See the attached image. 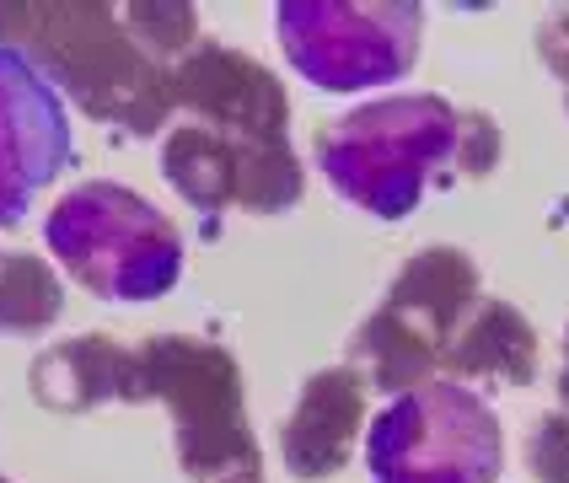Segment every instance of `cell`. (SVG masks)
I'll return each mask as SVG.
<instances>
[{"label":"cell","instance_id":"obj_8","mask_svg":"<svg viewBox=\"0 0 569 483\" xmlns=\"http://www.w3.org/2000/svg\"><path fill=\"white\" fill-rule=\"evenodd\" d=\"M167 178L189 204L221 210V204H253V210H280L296 204L301 178L296 161L274 140L253 134H210V129H178L167 145Z\"/></svg>","mask_w":569,"mask_h":483},{"label":"cell","instance_id":"obj_5","mask_svg":"<svg viewBox=\"0 0 569 483\" xmlns=\"http://www.w3.org/2000/svg\"><path fill=\"white\" fill-rule=\"evenodd\" d=\"M473 263L462 253H436L413 258L392 295L381 301V312L355 339V354L371 360V376L381 386H403L409 376L430 371L441 350L457 339V322L473 301Z\"/></svg>","mask_w":569,"mask_h":483},{"label":"cell","instance_id":"obj_2","mask_svg":"<svg viewBox=\"0 0 569 483\" xmlns=\"http://www.w3.org/2000/svg\"><path fill=\"white\" fill-rule=\"evenodd\" d=\"M49 253L102 301H157L178 285V225L119 183H81L43 225Z\"/></svg>","mask_w":569,"mask_h":483},{"label":"cell","instance_id":"obj_6","mask_svg":"<svg viewBox=\"0 0 569 483\" xmlns=\"http://www.w3.org/2000/svg\"><path fill=\"white\" fill-rule=\"evenodd\" d=\"M140 392L146 382H157L161 392H178L167 398L178 430H183V467L189 473H231V467H248L253 473V446H248V419H242V386L231 376L221 350H204V344H151L140 360Z\"/></svg>","mask_w":569,"mask_h":483},{"label":"cell","instance_id":"obj_10","mask_svg":"<svg viewBox=\"0 0 569 483\" xmlns=\"http://www.w3.org/2000/svg\"><path fill=\"white\" fill-rule=\"evenodd\" d=\"M183 92H189V102L210 108L226 124V134L242 129V134H253V140H274V145H280L284 102H280V92H274V81H269L258 64L237 60V54H226V49H204V54L189 64V76H183Z\"/></svg>","mask_w":569,"mask_h":483},{"label":"cell","instance_id":"obj_12","mask_svg":"<svg viewBox=\"0 0 569 483\" xmlns=\"http://www.w3.org/2000/svg\"><path fill=\"white\" fill-rule=\"evenodd\" d=\"M60 312L54 280L32 258H0V328H43Z\"/></svg>","mask_w":569,"mask_h":483},{"label":"cell","instance_id":"obj_15","mask_svg":"<svg viewBox=\"0 0 569 483\" xmlns=\"http://www.w3.org/2000/svg\"><path fill=\"white\" fill-rule=\"evenodd\" d=\"M565 398H569V371H565Z\"/></svg>","mask_w":569,"mask_h":483},{"label":"cell","instance_id":"obj_11","mask_svg":"<svg viewBox=\"0 0 569 483\" xmlns=\"http://www.w3.org/2000/svg\"><path fill=\"white\" fill-rule=\"evenodd\" d=\"M451 365L500 376V382H527L532 376V333L510 306H483L468 333L451 339Z\"/></svg>","mask_w":569,"mask_h":483},{"label":"cell","instance_id":"obj_1","mask_svg":"<svg viewBox=\"0 0 569 483\" xmlns=\"http://www.w3.org/2000/svg\"><path fill=\"white\" fill-rule=\"evenodd\" d=\"M495 151V129L430 92L366 102L317 134V167L328 183L377 221H403L446 178L489 172Z\"/></svg>","mask_w":569,"mask_h":483},{"label":"cell","instance_id":"obj_7","mask_svg":"<svg viewBox=\"0 0 569 483\" xmlns=\"http://www.w3.org/2000/svg\"><path fill=\"white\" fill-rule=\"evenodd\" d=\"M70 161V119L54 81L0 43V225L22 221L28 204Z\"/></svg>","mask_w":569,"mask_h":483},{"label":"cell","instance_id":"obj_13","mask_svg":"<svg viewBox=\"0 0 569 483\" xmlns=\"http://www.w3.org/2000/svg\"><path fill=\"white\" fill-rule=\"evenodd\" d=\"M532 467L548 483H569V419H548L532 441Z\"/></svg>","mask_w":569,"mask_h":483},{"label":"cell","instance_id":"obj_3","mask_svg":"<svg viewBox=\"0 0 569 483\" xmlns=\"http://www.w3.org/2000/svg\"><path fill=\"white\" fill-rule=\"evenodd\" d=\"M366 462L377 483H495L506 435L495 409L468 386H409L377 414Z\"/></svg>","mask_w":569,"mask_h":483},{"label":"cell","instance_id":"obj_4","mask_svg":"<svg viewBox=\"0 0 569 483\" xmlns=\"http://www.w3.org/2000/svg\"><path fill=\"white\" fill-rule=\"evenodd\" d=\"M419 28L425 17L409 0H284L274 17L284 60L322 92H366L398 81L419 60Z\"/></svg>","mask_w":569,"mask_h":483},{"label":"cell","instance_id":"obj_14","mask_svg":"<svg viewBox=\"0 0 569 483\" xmlns=\"http://www.w3.org/2000/svg\"><path fill=\"white\" fill-rule=\"evenodd\" d=\"M559 22H565V32H569V17H559ZM548 64H553V70L569 81V60H565V54H548Z\"/></svg>","mask_w":569,"mask_h":483},{"label":"cell","instance_id":"obj_9","mask_svg":"<svg viewBox=\"0 0 569 483\" xmlns=\"http://www.w3.org/2000/svg\"><path fill=\"white\" fill-rule=\"evenodd\" d=\"M360 414H366L360 382L349 371H322L307 386L296 419L284 424V467L296 479H322V473L345 467L349 441L360 430Z\"/></svg>","mask_w":569,"mask_h":483}]
</instances>
